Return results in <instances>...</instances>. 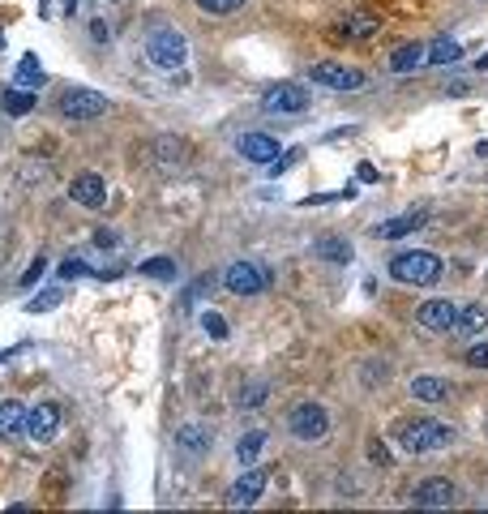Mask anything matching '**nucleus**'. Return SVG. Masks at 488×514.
<instances>
[{
    "mask_svg": "<svg viewBox=\"0 0 488 514\" xmlns=\"http://www.w3.org/2000/svg\"><path fill=\"white\" fill-rule=\"evenodd\" d=\"M411 506H424V510H450V506H459V488L450 485L446 476H432V480L416 485Z\"/></svg>",
    "mask_w": 488,
    "mask_h": 514,
    "instance_id": "nucleus-10",
    "label": "nucleus"
},
{
    "mask_svg": "<svg viewBox=\"0 0 488 514\" xmlns=\"http://www.w3.org/2000/svg\"><path fill=\"white\" fill-rule=\"evenodd\" d=\"M369 459H373L377 467H386V463H390V450H386L381 437H369Z\"/></svg>",
    "mask_w": 488,
    "mask_h": 514,
    "instance_id": "nucleus-35",
    "label": "nucleus"
},
{
    "mask_svg": "<svg viewBox=\"0 0 488 514\" xmlns=\"http://www.w3.org/2000/svg\"><path fill=\"white\" fill-rule=\"evenodd\" d=\"M60 300H65V292H60V288H47V292H39L26 309H30V313H47V309H57Z\"/></svg>",
    "mask_w": 488,
    "mask_h": 514,
    "instance_id": "nucleus-31",
    "label": "nucleus"
},
{
    "mask_svg": "<svg viewBox=\"0 0 488 514\" xmlns=\"http://www.w3.org/2000/svg\"><path fill=\"white\" fill-rule=\"evenodd\" d=\"M112 5H116V0H112Z\"/></svg>",
    "mask_w": 488,
    "mask_h": 514,
    "instance_id": "nucleus-44",
    "label": "nucleus"
},
{
    "mask_svg": "<svg viewBox=\"0 0 488 514\" xmlns=\"http://www.w3.org/2000/svg\"><path fill=\"white\" fill-rule=\"evenodd\" d=\"M484 278H488V275H484Z\"/></svg>",
    "mask_w": 488,
    "mask_h": 514,
    "instance_id": "nucleus-45",
    "label": "nucleus"
},
{
    "mask_svg": "<svg viewBox=\"0 0 488 514\" xmlns=\"http://www.w3.org/2000/svg\"><path fill=\"white\" fill-rule=\"evenodd\" d=\"M236 151L249 159V163H275L279 159V142L270 138V133H240L236 138Z\"/></svg>",
    "mask_w": 488,
    "mask_h": 514,
    "instance_id": "nucleus-16",
    "label": "nucleus"
},
{
    "mask_svg": "<svg viewBox=\"0 0 488 514\" xmlns=\"http://www.w3.org/2000/svg\"><path fill=\"white\" fill-rule=\"evenodd\" d=\"M69 197L78 202V206H86V210H103V206H108V184L99 181L95 172H82V176L69 184Z\"/></svg>",
    "mask_w": 488,
    "mask_h": 514,
    "instance_id": "nucleus-15",
    "label": "nucleus"
},
{
    "mask_svg": "<svg viewBox=\"0 0 488 514\" xmlns=\"http://www.w3.org/2000/svg\"><path fill=\"white\" fill-rule=\"evenodd\" d=\"M43 270H47V257H35V262H30V270L22 275V288H35V283L43 278Z\"/></svg>",
    "mask_w": 488,
    "mask_h": 514,
    "instance_id": "nucleus-36",
    "label": "nucleus"
},
{
    "mask_svg": "<svg viewBox=\"0 0 488 514\" xmlns=\"http://www.w3.org/2000/svg\"><path fill=\"white\" fill-rule=\"evenodd\" d=\"M317 257H326V262H351V245L348 240H338V236H326V240H317Z\"/></svg>",
    "mask_w": 488,
    "mask_h": 514,
    "instance_id": "nucleus-27",
    "label": "nucleus"
},
{
    "mask_svg": "<svg viewBox=\"0 0 488 514\" xmlns=\"http://www.w3.org/2000/svg\"><path fill=\"white\" fill-rule=\"evenodd\" d=\"M57 433H60V407L57 404L30 407V412H26V437H30V442L47 446L52 437H57Z\"/></svg>",
    "mask_w": 488,
    "mask_h": 514,
    "instance_id": "nucleus-12",
    "label": "nucleus"
},
{
    "mask_svg": "<svg viewBox=\"0 0 488 514\" xmlns=\"http://www.w3.org/2000/svg\"><path fill=\"white\" fill-rule=\"evenodd\" d=\"M411 399H420V404H441V399H450V382H441L437 373H420L411 377Z\"/></svg>",
    "mask_w": 488,
    "mask_h": 514,
    "instance_id": "nucleus-19",
    "label": "nucleus"
},
{
    "mask_svg": "<svg viewBox=\"0 0 488 514\" xmlns=\"http://www.w3.org/2000/svg\"><path fill=\"white\" fill-rule=\"evenodd\" d=\"M35 90H26V86H5V95H0V108H5V116H30L35 111Z\"/></svg>",
    "mask_w": 488,
    "mask_h": 514,
    "instance_id": "nucleus-22",
    "label": "nucleus"
},
{
    "mask_svg": "<svg viewBox=\"0 0 488 514\" xmlns=\"http://www.w3.org/2000/svg\"><path fill=\"white\" fill-rule=\"evenodd\" d=\"M202 326H206L210 339H227V321L219 313H202Z\"/></svg>",
    "mask_w": 488,
    "mask_h": 514,
    "instance_id": "nucleus-34",
    "label": "nucleus"
},
{
    "mask_svg": "<svg viewBox=\"0 0 488 514\" xmlns=\"http://www.w3.org/2000/svg\"><path fill=\"white\" fill-rule=\"evenodd\" d=\"M287 433L300 437V442H321L330 433V412L321 404H296L287 412Z\"/></svg>",
    "mask_w": 488,
    "mask_h": 514,
    "instance_id": "nucleus-5",
    "label": "nucleus"
},
{
    "mask_svg": "<svg viewBox=\"0 0 488 514\" xmlns=\"http://www.w3.org/2000/svg\"><path fill=\"white\" fill-rule=\"evenodd\" d=\"M26 433V407L17 404V399H5L0 404V437L5 442H17Z\"/></svg>",
    "mask_w": 488,
    "mask_h": 514,
    "instance_id": "nucleus-21",
    "label": "nucleus"
},
{
    "mask_svg": "<svg viewBox=\"0 0 488 514\" xmlns=\"http://www.w3.org/2000/svg\"><path fill=\"white\" fill-rule=\"evenodd\" d=\"M146 278H159V283H168V278H176V262L171 257H146V262L138 266Z\"/></svg>",
    "mask_w": 488,
    "mask_h": 514,
    "instance_id": "nucleus-28",
    "label": "nucleus"
},
{
    "mask_svg": "<svg viewBox=\"0 0 488 514\" xmlns=\"http://www.w3.org/2000/svg\"><path fill=\"white\" fill-rule=\"evenodd\" d=\"M146 56H151L154 69L163 73H181L184 65H189V43H184L181 30L171 26H154L151 35H146Z\"/></svg>",
    "mask_w": 488,
    "mask_h": 514,
    "instance_id": "nucleus-3",
    "label": "nucleus"
},
{
    "mask_svg": "<svg viewBox=\"0 0 488 514\" xmlns=\"http://www.w3.org/2000/svg\"><path fill=\"white\" fill-rule=\"evenodd\" d=\"M262 446H265V433H262V429L244 433V437H240V442H236V459L244 463V467H249V463H257V459H262Z\"/></svg>",
    "mask_w": 488,
    "mask_h": 514,
    "instance_id": "nucleus-25",
    "label": "nucleus"
},
{
    "mask_svg": "<svg viewBox=\"0 0 488 514\" xmlns=\"http://www.w3.org/2000/svg\"><path fill=\"white\" fill-rule=\"evenodd\" d=\"M296 159H300V154H279V159H275V163H270V176H283V172H287V167H292L296 163Z\"/></svg>",
    "mask_w": 488,
    "mask_h": 514,
    "instance_id": "nucleus-37",
    "label": "nucleus"
},
{
    "mask_svg": "<svg viewBox=\"0 0 488 514\" xmlns=\"http://www.w3.org/2000/svg\"><path fill=\"white\" fill-rule=\"evenodd\" d=\"M43 82H47V73L39 69V60H35V56H22V60H17V69H14V86H26V90H39Z\"/></svg>",
    "mask_w": 488,
    "mask_h": 514,
    "instance_id": "nucleus-23",
    "label": "nucleus"
},
{
    "mask_svg": "<svg viewBox=\"0 0 488 514\" xmlns=\"http://www.w3.org/2000/svg\"><path fill=\"white\" fill-rule=\"evenodd\" d=\"M270 283H275V270L265 262H249V257H244V262H232L223 270V288L232 296H257V292H265Z\"/></svg>",
    "mask_w": 488,
    "mask_h": 514,
    "instance_id": "nucleus-4",
    "label": "nucleus"
},
{
    "mask_svg": "<svg viewBox=\"0 0 488 514\" xmlns=\"http://www.w3.org/2000/svg\"><path fill=\"white\" fill-rule=\"evenodd\" d=\"M17 351H22V343H14V348H5V351H0V364H5V361H14Z\"/></svg>",
    "mask_w": 488,
    "mask_h": 514,
    "instance_id": "nucleus-41",
    "label": "nucleus"
},
{
    "mask_svg": "<svg viewBox=\"0 0 488 514\" xmlns=\"http://www.w3.org/2000/svg\"><path fill=\"white\" fill-rule=\"evenodd\" d=\"M308 90L300 82H279V86H270L262 95V108L270 111V116H300V111H308Z\"/></svg>",
    "mask_w": 488,
    "mask_h": 514,
    "instance_id": "nucleus-8",
    "label": "nucleus"
},
{
    "mask_svg": "<svg viewBox=\"0 0 488 514\" xmlns=\"http://www.w3.org/2000/svg\"><path fill=\"white\" fill-rule=\"evenodd\" d=\"M82 275H90V266H86L82 257H65V262H60V278H82Z\"/></svg>",
    "mask_w": 488,
    "mask_h": 514,
    "instance_id": "nucleus-33",
    "label": "nucleus"
},
{
    "mask_svg": "<svg viewBox=\"0 0 488 514\" xmlns=\"http://www.w3.org/2000/svg\"><path fill=\"white\" fill-rule=\"evenodd\" d=\"M356 176H360L364 184H377V167L373 163H360V167H356Z\"/></svg>",
    "mask_w": 488,
    "mask_h": 514,
    "instance_id": "nucleus-38",
    "label": "nucleus"
},
{
    "mask_svg": "<svg viewBox=\"0 0 488 514\" xmlns=\"http://www.w3.org/2000/svg\"><path fill=\"white\" fill-rule=\"evenodd\" d=\"M441 257L437 253H424V249H407L399 257H390V278L394 283H411V288H432L441 283Z\"/></svg>",
    "mask_w": 488,
    "mask_h": 514,
    "instance_id": "nucleus-2",
    "label": "nucleus"
},
{
    "mask_svg": "<svg viewBox=\"0 0 488 514\" xmlns=\"http://www.w3.org/2000/svg\"><path fill=\"white\" fill-rule=\"evenodd\" d=\"M210 446H214V433L206 425H184L176 433V450H181V463H202L210 455Z\"/></svg>",
    "mask_w": 488,
    "mask_h": 514,
    "instance_id": "nucleus-13",
    "label": "nucleus"
},
{
    "mask_svg": "<svg viewBox=\"0 0 488 514\" xmlns=\"http://www.w3.org/2000/svg\"><path fill=\"white\" fill-rule=\"evenodd\" d=\"M57 108L65 121H95L108 111V99L99 95V90H86V86H69V90H60Z\"/></svg>",
    "mask_w": 488,
    "mask_h": 514,
    "instance_id": "nucleus-6",
    "label": "nucleus"
},
{
    "mask_svg": "<svg viewBox=\"0 0 488 514\" xmlns=\"http://www.w3.org/2000/svg\"><path fill=\"white\" fill-rule=\"evenodd\" d=\"M429 65V47L424 43H403L390 52V73H416Z\"/></svg>",
    "mask_w": 488,
    "mask_h": 514,
    "instance_id": "nucleus-18",
    "label": "nucleus"
},
{
    "mask_svg": "<svg viewBox=\"0 0 488 514\" xmlns=\"http://www.w3.org/2000/svg\"><path fill=\"white\" fill-rule=\"evenodd\" d=\"M330 35H335L338 43H369L373 35H381V17L369 14V9H356V14L338 17L335 26H330Z\"/></svg>",
    "mask_w": 488,
    "mask_h": 514,
    "instance_id": "nucleus-9",
    "label": "nucleus"
},
{
    "mask_svg": "<svg viewBox=\"0 0 488 514\" xmlns=\"http://www.w3.org/2000/svg\"><path fill=\"white\" fill-rule=\"evenodd\" d=\"M454 318H459V305H454V300H441V296H432V300H424V305L416 309V321L432 334L454 330Z\"/></svg>",
    "mask_w": 488,
    "mask_h": 514,
    "instance_id": "nucleus-11",
    "label": "nucleus"
},
{
    "mask_svg": "<svg viewBox=\"0 0 488 514\" xmlns=\"http://www.w3.org/2000/svg\"><path fill=\"white\" fill-rule=\"evenodd\" d=\"M475 154H484V159H488V142H480V146H475Z\"/></svg>",
    "mask_w": 488,
    "mask_h": 514,
    "instance_id": "nucleus-42",
    "label": "nucleus"
},
{
    "mask_svg": "<svg viewBox=\"0 0 488 514\" xmlns=\"http://www.w3.org/2000/svg\"><path fill=\"white\" fill-rule=\"evenodd\" d=\"M214 283H219V275H197L193 283H189V292L181 296V309H193V300H202V296H206Z\"/></svg>",
    "mask_w": 488,
    "mask_h": 514,
    "instance_id": "nucleus-29",
    "label": "nucleus"
},
{
    "mask_svg": "<svg viewBox=\"0 0 488 514\" xmlns=\"http://www.w3.org/2000/svg\"><path fill=\"white\" fill-rule=\"evenodd\" d=\"M475 69H484V73H488V56H480V65H475Z\"/></svg>",
    "mask_w": 488,
    "mask_h": 514,
    "instance_id": "nucleus-43",
    "label": "nucleus"
},
{
    "mask_svg": "<svg viewBox=\"0 0 488 514\" xmlns=\"http://www.w3.org/2000/svg\"><path fill=\"white\" fill-rule=\"evenodd\" d=\"M484 330H488V300L462 305L459 318H454V334H459V339H480Z\"/></svg>",
    "mask_w": 488,
    "mask_h": 514,
    "instance_id": "nucleus-17",
    "label": "nucleus"
},
{
    "mask_svg": "<svg viewBox=\"0 0 488 514\" xmlns=\"http://www.w3.org/2000/svg\"><path fill=\"white\" fill-rule=\"evenodd\" d=\"M265 480H270V472H265V467H244V476H240L236 485H232V493H227V501H232V506H253V501L262 498L265 493Z\"/></svg>",
    "mask_w": 488,
    "mask_h": 514,
    "instance_id": "nucleus-14",
    "label": "nucleus"
},
{
    "mask_svg": "<svg viewBox=\"0 0 488 514\" xmlns=\"http://www.w3.org/2000/svg\"><path fill=\"white\" fill-rule=\"evenodd\" d=\"M95 245H99V249H112V245H116V232H99Z\"/></svg>",
    "mask_w": 488,
    "mask_h": 514,
    "instance_id": "nucleus-39",
    "label": "nucleus"
},
{
    "mask_svg": "<svg viewBox=\"0 0 488 514\" xmlns=\"http://www.w3.org/2000/svg\"><path fill=\"white\" fill-rule=\"evenodd\" d=\"M202 14H214V17H223V14H236L244 0H193Z\"/></svg>",
    "mask_w": 488,
    "mask_h": 514,
    "instance_id": "nucleus-30",
    "label": "nucleus"
},
{
    "mask_svg": "<svg viewBox=\"0 0 488 514\" xmlns=\"http://www.w3.org/2000/svg\"><path fill=\"white\" fill-rule=\"evenodd\" d=\"M459 429L454 425H441L432 416H411V420H399L394 425V442L403 446L407 455H432V450H446L454 446Z\"/></svg>",
    "mask_w": 488,
    "mask_h": 514,
    "instance_id": "nucleus-1",
    "label": "nucleus"
},
{
    "mask_svg": "<svg viewBox=\"0 0 488 514\" xmlns=\"http://www.w3.org/2000/svg\"><path fill=\"white\" fill-rule=\"evenodd\" d=\"M429 223V210H407V215H399V219L390 223H381L377 227V236H386V240H399V236H411V232H420Z\"/></svg>",
    "mask_w": 488,
    "mask_h": 514,
    "instance_id": "nucleus-20",
    "label": "nucleus"
},
{
    "mask_svg": "<svg viewBox=\"0 0 488 514\" xmlns=\"http://www.w3.org/2000/svg\"><path fill=\"white\" fill-rule=\"evenodd\" d=\"M459 60H462V43H454V39L429 43V65L432 69H441V65H459Z\"/></svg>",
    "mask_w": 488,
    "mask_h": 514,
    "instance_id": "nucleus-24",
    "label": "nucleus"
},
{
    "mask_svg": "<svg viewBox=\"0 0 488 514\" xmlns=\"http://www.w3.org/2000/svg\"><path fill=\"white\" fill-rule=\"evenodd\" d=\"M462 361L472 364V369H488V339H480V343H472Z\"/></svg>",
    "mask_w": 488,
    "mask_h": 514,
    "instance_id": "nucleus-32",
    "label": "nucleus"
},
{
    "mask_svg": "<svg viewBox=\"0 0 488 514\" xmlns=\"http://www.w3.org/2000/svg\"><path fill=\"white\" fill-rule=\"evenodd\" d=\"M308 78L317 86H326V90H364V69H356V65H343V60H317L313 69H308Z\"/></svg>",
    "mask_w": 488,
    "mask_h": 514,
    "instance_id": "nucleus-7",
    "label": "nucleus"
},
{
    "mask_svg": "<svg viewBox=\"0 0 488 514\" xmlns=\"http://www.w3.org/2000/svg\"><path fill=\"white\" fill-rule=\"evenodd\" d=\"M90 35H95L99 43H103V39H108V26H103V22H90Z\"/></svg>",
    "mask_w": 488,
    "mask_h": 514,
    "instance_id": "nucleus-40",
    "label": "nucleus"
},
{
    "mask_svg": "<svg viewBox=\"0 0 488 514\" xmlns=\"http://www.w3.org/2000/svg\"><path fill=\"white\" fill-rule=\"evenodd\" d=\"M265 394H270V390H265V382H244V386L236 390V407L240 412H253V407H262L265 404Z\"/></svg>",
    "mask_w": 488,
    "mask_h": 514,
    "instance_id": "nucleus-26",
    "label": "nucleus"
}]
</instances>
